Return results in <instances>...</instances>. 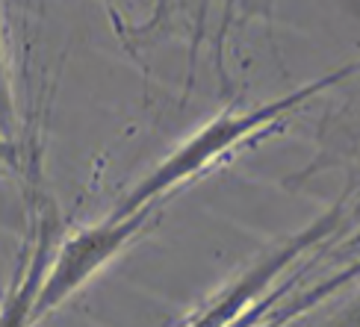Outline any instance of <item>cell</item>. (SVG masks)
I'll return each instance as SVG.
<instances>
[{
	"instance_id": "7a4b0ae2",
	"label": "cell",
	"mask_w": 360,
	"mask_h": 327,
	"mask_svg": "<svg viewBox=\"0 0 360 327\" xmlns=\"http://www.w3.org/2000/svg\"><path fill=\"white\" fill-rule=\"evenodd\" d=\"M148 213H151V206H145V210L133 213L122 221L110 218L98 227H86L80 233L68 236V239L59 245L53 262L48 265V272L41 277V286H39L36 304H33V324L48 313H53L56 307H63L83 283H89V277H92L101 265H107L118 251L139 233Z\"/></svg>"
},
{
	"instance_id": "6da1fadb",
	"label": "cell",
	"mask_w": 360,
	"mask_h": 327,
	"mask_svg": "<svg viewBox=\"0 0 360 327\" xmlns=\"http://www.w3.org/2000/svg\"><path fill=\"white\" fill-rule=\"evenodd\" d=\"M354 71H357V68L349 65V68H342L340 74H328V77H322L319 83H310V86H304V88H298V92H292L290 98H278V100H272V103H266V107L248 109V112H231V115H221V118H216V121H210L204 130L195 133L189 142L180 145L169 159H162L160 166H157V171L148 174L145 180L122 201V206H118V210H115L110 218H112V221H122V218H127V215H133V213L145 210V206H151L166 189H172V186L180 183V180H186V177H192L198 168H204L207 162H213L219 154L231 151V147H233L239 139H245L248 133L260 130L266 121H272V118L281 115V112L295 109L298 103L307 100L310 95H316V92H322V88L334 86V83H340V80H346L349 74H354Z\"/></svg>"
},
{
	"instance_id": "277c9868",
	"label": "cell",
	"mask_w": 360,
	"mask_h": 327,
	"mask_svg": "<svg viewBox=\"0 0 360 327\" xmlns=\"http://www.w3.org/2000/svg\"><path fill=\"white\" fill-rule=\"evenodd\" d=\"M15 124V103H12V86H9V65H6V48L0 36V139H6Z\"/></svg>"
},
{
	"instance_id": "3957f363",
	"label": "cell",
	"mask_w": 360,
	"mask_h": 327,
	"mask_svg": "<svg viewBox=\"0 0 360 327\" xmlns=\"http://www.w3.org/2000/svg\"><path fill=\"white\" fill-rule=\"evenodd\" d=\"M48 257H51V230L41 227V236L24 265V272L18 274L15 286L0 304V327H33V304L41 286V277L48 272Z\"/></svg>"
}]
</instances>
